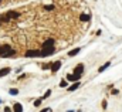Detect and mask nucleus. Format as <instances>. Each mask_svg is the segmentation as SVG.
Returning a JSON list of instances; mask_svg holds the SVG:
<instances>
[{"label":"nucleus","instance_id":"1","mask_svg":"<svg viewBox=\"0 0 122 112\" xmlns=\"http://www.w3.org/2000/svg\"><path fill=\"white\" fill-rule=\"evenodd\" d=\"M14 54H16V51H14V50H11V47H10L9 44L0 46V57L7 58V57H13Z\"/></svg>","mask_w":122,"mask_h":112},{"label":"nucleus","instance_id":"2","mask_svg":"<svg viewBox=\"0 0 122 112\" xmlns=\"http://www.w3.org/2000/svg\"><path fill=\"white\" fill-rule=\"evenodd\" d=\"M24 57H27V58H36V57H41V51H38V50H29V51H26Z\"/></svg>","mask_w":122,"mask_h":112},{"label":"nucleus","instance_id":"3","mask_svg":"<svg viewBox=\"0 0 122 112\" xmlns=\"http://www.w3.org/2000/svg\"><path fill=\"white\" fill-rule=\"evenodd\" d=\"M82 72H84V64H78V65H75V68H74V75H77V77L81 78Z\"/></svg>","mask_w":122,"mask_h":112},{"label":"nucleus","instance_id":"4","mask_svg":"<svg viewBox=\"0 0 122 112\" xmlns=\"http://www.w3.org/2000/svg\"><path fill=\"white\" fill-rule=\"evenodd\" d=\"M54 44H56V40H54V38H48V40H46V41L43 43V48H51V47H56Z\"/></svg>","mask_w":122,"mask_h":112},{"label":"nucleus","instance_id":"5","mask_svg":"<svg viewBox=\"0 0 122 112\" xmlns=\"http://www.w3.org/2000/svg\"><path fill=\"white\" fill-rule=\"evenodd\" d=\"M54 51H56V47H51V48H43V50H41V57L51 56Z\"/></svg>","mask_w":122,"mask_h":112},{"label":"nucleus","instance_id":"6","mask_svg":"<svg viewBox=\"0 0 122 112\" xmlns=\"http://www.w3.org/2000/svg\"><path fill=\"white\" fill-rule=\"evenodd\" d=\"M20 16V13H17V11H7L6 13V17L9 19V20H11V19H17Z\"/></svg>","mask_w":122,"mask_h":112},{"label":"nucleus","instance_id":"7","mask_svg":"<svg viewBox=\"0 0 122 112\" xmlns=\"http://www.w3.org/2000/svg\"><path fill=\"white\" fill-rule=\"evenodd\" d=\"M60 67H61V61H56V62L51 64V71L53 72H57L60 70Z\"/></svg>","mask_w":122,"mask_h":112},{"label":"nucleus","instance_id":"8","mask_svg":"<svg viewBox=\"0 0 122 112\" xmlns=\"http://www.w3.org/2000/svg\"><path fill=\"white\" fill-rule=\"evenodd\" d=\"M67 80L68 81H72V82H78L80 81V77H77L74 74H67Z\"/></svg>","mask_w":122,"mask_h":112},{"label":"nucleus","instance_id":"9","mask_svg":"<svg viewBox=\"0 0 122 112\" xmlns=\"http://www.w3.org/2000/svg\"><path fill=\"white\" fill-rule=\"evenodd\" d=\"M13 112H23V107H21L20 102H16L13 105Z\"/></svg>","mask_w":122,"mask_h":112},{"label":"nucleus","instance_id":"10","mask_svg":"<svg viewBox=\"0 0 122 112\" xmlns=\"http://www.w3.org/2000/svg\"><path fill=\"white\" fill-rule=\"evenodd\" d=\"M80 51H81V48H80V47H77V48H74V50L68 51V54H67V56H68V57H75L78 53H80Z\"/></svg>","mask_w":122,"mask_h":112},{"label":"nucleus","instance_id":"11","mask_svg":"<svg viewBox=\"0 0 122 112\" xmlns=\"http://www.w3.org/2000/svg\"><path fill=\"white\" fill-rule=\"evenodd\" d=\"M10 71H11V70H10L9 67L1 68V70H0V78H1V77H4V75H7V74H10Z\"/></svg>","mask_w":122,"mask_h":112},{"label":"nucleus","instance_id":"12","mask_svg":"<svg viewBox=\"0 0 122 112\" xmlns=\"http://www.w3.org/2000/svg\"><path fill=\"white\" fill-rule=\"evenodd\" d=\"M80 81H78V82H74V84L71 85V87H70V88H68V91H70V92H72V91H75V89H78V88H80Z\"/></svg>","mask_w":122,"mask_h":112},{"label":"nucleus","instance_id":"13","mask_svg":"<svg viewBox=\"0 0 122 112\" xmlns=\"http://www.w3.org/2000/svg\"><path fill=\"white\" fill-rule=\"evenodd\" d=\"M90 19H91L90 14H81V16H80V20H81V21H90Z\"/></svg>","mask_w":122,"mask_h":112},{"label":"nucleus","instance_id":"14","mask_svg":"<svg viewBox=\"0 0 122 112\" xmlns=\"http://www.w3.org/2000/svg\"><path fill=\"white\" fill-rule=\"evenodd\" d=\"M109 65H111V62H109V61H108V62H107V64H104V65H102V67H99V68H98V72H102V71H105V70H107V68H108V67H109Z\"/></svg>","mask_w":122,"mask_h":112},{"label":"nucleus","instance_id":"15","mask_svg":"<svg viewBox=\"0 0 122 112\" xmlns=\"http://www.w3.org/2000/svg\"><path fill=\"white\" fill-rule=\"evenodd\" d=\"M9 94H10V95H17V94H19V89H16V88H11V89L9 91Z\"/></svg>","mask_w":122,"mask_h":112},{"label":"nucleus","instance_id":"16","mask_svg":"<svg viewBox=\"0 0 122 112\" xmlns=\"http://www.w3.org/2000/svg\"><path fill=\"white\" fill-rule=\"evenodd\" d=\"M56 7L51 4V6H44V10H47V11H51V10H54Z\"/></svg>","mask_w":122,"mask_h":112},{"label":"nucleus","instance_id":"17","mask_svg":"<svg viewBox=\"0 0 122 112\" xmlns=\"http://www.w3.org/2000/svg\"><path fill=\"white\" fill-rule=\"evenodd\" d=\"M41 102H43V98H38V99L34 102V107H40V105H41Z\"/></svg>","mask_w":122,"mask_h":112},{"label":"nucleus","instance_id":"18","mask_svg":"<svg viewBox=\"0 0 122 112\" xmlns=\"http://www.w3.org/2000/svg\"><path fill=\"white\" fill-rule=\"evenodd\" d=\"M50 67H51V64H44V65H43L41 68H43V70H48Z\"/></svg>","mask_w":122,"mask_h":112},{"label":"nucleus","instance_id":"19","mask_svg":"<svg viewBox=\"0 0 122 112\" xmlns=\"http://www.w3.org/2000/svg\"><path fill=\"white\" fill-rule=\"evenodd\" d=\"M50 94H51V91L48 89V91H47V92L44 94V97H43V99H44V98H47V97H50Z\"/></svg>","mask_w":122,"mask_h":112},{"label":"nucleus","instance_id":"20","mask_svg":"<svg viewBox=\"0 0 122 112\" xmlns=\"http://www.w3.org/2000/svg\"><path fill=\"white\" fill-rule=\"evenodd\" d=\"M65 85H67V81H65V80H62V81L60 82V87H62V88H64Z\"/></svg>","mask_w":122,"mask_h":112},{"label":"nucleus","instance_id":"21","mask_svg":"<svg viewBox=\"0 0 122 112\" xmlns=\"http://www.w3.org/2000/svg\"><path fill=\"white\" fill-rule=\"evenodd\" d=\"M4 112H13V109L9 108V107H4Z\"/></svg>","mask_w":122,"mask_h":112},{"label":"nucleus","instance_id":"22","mask_svg":"<svg viewBox=\"0 0 122 112\" xmlns=\"http://www.w3.org/2000/svg\"><path fill=\"white\" fill-rule=\"evenodd\" d=\"M118 92H119V91H118V89H112V94H114V95H117V94H118Z\"/></svg>","mask_w":122,"mask_h":112},{"label":"nucleus","instance_id":"23","mask_svg":"<svg viewBox=\"0 0 122 112\" xmlns=\"http://www.w3.org/2000/svg\"><path fill=\"white\" fill-rule=\"evenodd\" d=\"M102 108H104V109L107 108V101H104V102H102Z\"/></svg>","mask_w":122,"mask_h":112},{"label":"nucleus","instance_id":"24","mask_svg":"<svg viewBox=\"0 0 122 112\" xmlns=\"http://www.w3.org/2000/svg\"><path fill=\"white\" fill-rule=\"evenodd\" d=\"M51 109H43V111H40V112H50Z\"/></svg>","mask_w":122,"mask_h":112},{"label":"nucleus","instance_id":"25","mask_svg":"<svg viewBox=\"0 0 122 112\" xmlns=\"http://www.w3.org/2000/svg\"><path fill=\"white\" fill-rule=\"evenodd\" d=\"M0 102H1V99H0Z\"/></svg>","mask_w":122,"mask_h":112},{"label":"nucleus","instance_id":"26","mask_svg":"<svg viewBox=\"0 0 122 112\" xmlns=\"http://www.w3.org/2000/svg\"><path fill=\"white\" fill-rule=\"evenodd\" d=\"M0 3H1V0H0Z\"/></svg>","mask_w":122,"mask_h":112}]
</instances>
